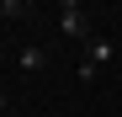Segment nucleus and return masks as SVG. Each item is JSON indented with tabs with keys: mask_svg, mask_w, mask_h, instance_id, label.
Listing matches in <instances>:
<instances>
[{
	"mask_svg": "<svg viewBox=\"0 0 122 117\" xmlns=\"http://www.w3.org/2000/svg\"><path fill=\"white\" fill-rule=\"evenodd\" d=\"M58 32L64 37H90V16H85L80 0H64V5H58Z\"/></svg>",
	"mask_w": 122,
	"mask_h": 117,
	"instance_id": "nucleus-1",
	"label": "nucleus"
},
{
	"mask_svg": "<svg viewBox=\"0 0 122 117\" xmlns=\"http://www.w3.org/2000/svg\"><path fill=\"white\" fill-rule=\"evenodd\" d=\"M101 64H112V37H90V43H85V58H80V80H90Z\"/></svg>",
	"mask_w": 122,
	"mask_h": 117,
	"instance_id": "nucleus-2",
	"label": "nucleus"
},
{
	"mask_svg": "<svg viewBox=\"0 0 122 117\" xmlns=\"http://www.w3.org/2000/svg\"><path fill=\"white\" fill-rule=\"evenodd\" d=\"M43 64H48L43 48H21V69H43Z\"/></svg>",
	"mask_w": 122,
	"mask_h": 117,
	"instance_id": "nucleus-3",
	"label": "nucleus"
},
{
	"mask_svg": "<svg viewBox=\"0 0 122 117\" xmlns=\"http://www.w3.org/2000/svg\"><path fill=\"white\" fill-rule=\"evenodd\" d=\"M0 112H5V96H0Z\"/></svg>",
	"mask_w": 122,
	"mask_h": 117,
	"instance_id": "nucleus-4",
	"label": "nucleus"
}]
</instances>
